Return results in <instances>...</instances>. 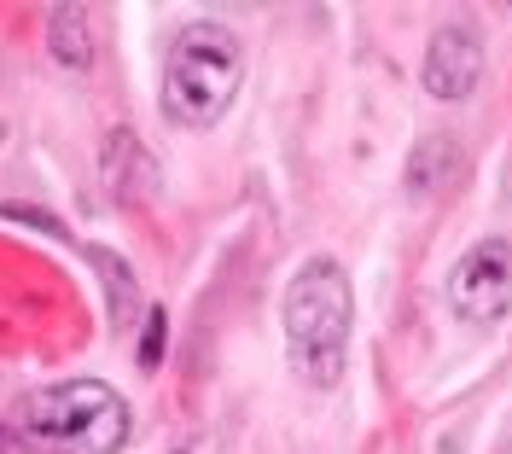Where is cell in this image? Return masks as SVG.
<instances>
[{"label": "cell", "mask_w": 512, "mask_h": 454, "mask_svg": "<svg viewBox=\"0 0 512 454\" xmlns=\"http://www.w3.org/2000/svg\"><path fill=\"white\" fill-rule=\"evenodd\" d=\"M350 321H355L350 274L338 268V257H309L286 280V297H280L286 361H291V373H297L303 385L332 390L338 379H344Z\"/></svg>", "instance_id": "6da1fadb"}, {"label": "cell", "mask_w": 512, "mask_h": 454, "mask_svg": "<svg viewBox=\"0 0 512 454\" xmlns=\"http://www.w3.org/2000/svg\"><path fill=\"white\" fill-rule=\"evenodd\" d=\"M245 82V53L239 35L216 18H192L187 30L169 41L158 82V105L175 129H216Z\"/></svg>", "instance_id": "7a4b0ae2"}, {"label": "cell", "mask_w": 512, "mask_h": 454, "mask_svg": "<svg viewBox=\"0 0 512 454\" xmlns=\"http://www.w3.org/2000/svg\"><path fill=\"white\" fill-rule=\"evenodd\" d=\"M24 431L47 454H123L128 402L99 379H64L30 396Z\"/></svg>", "instance_id": "3957f363"}, {"label": "cell", "mask_w": 512, "mask_h": 454, "mask_svg": "<svg viewBox=\"0 0 512 454\" xmlns=\"http://www.w3.org/2000/svg\"><path fill=\"white\" fill-rule=\"evenodd\" d=\"M448 309L472 326H495L512 309V239H478L448 274Z\"/></svg>", "instance_id": "277c9868"}, {"label": "cell", "mask_w": 512, "mask_h": 454, "mask_svg": "<svg viewBox=\"0 0 512 454\" xmlns=\"http://www.w3.org/2000/svg\"><path fill=\"white\" fill-rule=\"evenodd\" d=\"M419 82H425L431 99H466L483 82V35L472 24H443L425 41Z\"/></svg>", "instance_id": "5b68a950"}, {"label": "cell", "mask_w": 512, "mask_h": 454, "mask_svg": "<svg viewBox=\"0 0 512 454\" xmlns=\"http://www.w3.org/2000/svg\"><path fill=\"white\" fill-rule=\"evenodd\" d=\"M99 181L117 204H146L158 193V158L152 146L134 129H111L105 134V152H99Z\"/></svg>", "instance_id": "8992f818"}, {"label": "cell", "mask_w": 512, "mask_h": 454, "mask_svg": "<svg viewBox=\"0 0 512 454\" xmlns=\"http://www.w3.org/2000/svg\"><path fill=\"white\" fill-rule=\"evenodd\" d=\"M88 6H53L47 12V53L64 70H88L94 65V30H88Z\"/></svg>", "instance_id": "52a82bcc"}, {"label": "cell", "mask_w": 512, "mask_h": 454, "mask_svg": "<svg viewBox=\"0 0 512 454\" xmlns=\"http://www.w3.org/2000/svg\"><path fill=\"white\" fill-rule=\"evenodd\" d=\"M94 268H99V280H105V297H111V326H128L134 309H140V286H134L128 262L117 251H94Z\"/></svg>", "instance_id": "ba28073f"}, {"label": "cell", "mask_w": 512, "mask_h": 454, "mask_svg": "<svg viewBox=\"0 0 512 454\" xmlns=\"http://www.w3.org/2000/svg\"><path fill=\"white\" fill-rule=\"evenodd\" d=\"M454 181V146L448 140H425L414 152V175H408V187L414 193H437V187H448Z\"/></svg>", "instance_id": "9c48e42d"}, {"label": "cell", "mask_w": 512, "mask_h": 454, "mask_svg": "<svg viewBox=\"0 0 512 454\" xmlns=\"http://www.w3.org/2000/svg\"><path fill=\"white\" fill-rule=\"evenodd\" d=\"M158 356H163V309H146V367H158Z\"/></svg>", "instance_id": "30bf717a"}]
</instances>
